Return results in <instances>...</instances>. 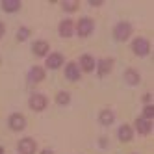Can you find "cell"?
<instances>
[{
    "label": "cell",
    "mask_w": 154,
    "mask_h": 154,
    "mask_svg": "<svg viewBox=\"0 0 154 154\" xmlns=\"http://www.w3.org/2000/svg\"><path fill=\"white\" fill-rule=\"evenodd\" d=\"M132 34V24L126 23V20H123V23H117L115 28H113V35L117 41H126Z\"/></svg>",
    "instance_id": "6da1fadb"
},
{
    "label": "cell",
    "mask_w": 154,
    "mask_h": 154,
    "mask_svg": "<svg viewBox=\"0 0 154 154\" xmlns=\"http://www.w3.org/2000/svg\"><path fill=\"white\" fill-rule=\"evenodd\" d=\"M132 50H134L136 56H147L150 52V45H149V41L145 37H136L132 41Z\"/></svg>",
    "instance_id": "7a4b0ae2"
},
{
    "label": "cell",
    "mask_w": 154,
    "mask_h": 154,
    "mask_svg": "<svg viewBox=\"0 0 154 154\" xmlns=\"http://www.w3.org/2000/svg\"><path fill=\"white\" fill-rule=\"evenodd\" d=\"M95 28V23L91 19H87V17H82L78 20V24H76V32H78V35L80 37H87V35H91V32Z\"/></svg>",
    "instance_id": "3957f363"
},
{
    "label": "cell",
    "mask_w": 154,
    "mask_h": 154,
    "mask_svg": "<svg viewBox=\"0 0 154 154\" xmlns=\"http://www.w3.org/2000/svg\"><path fill=\"white\" fill-rule=\"evenodd\" d=\"M28 104H30V108L34 109V112H43V109L47 108L48 100H47V97H45V95H41V93H34V95L30 97Z\"/></svg>",
    "instance_id": "277c9868"
},
{
    "label": "cell",
    "mask_w": 154,
    "mask_h": 154,
    "mask_svg": "<svg viewBox=\"0 0 154 154\" xmlns=\"http://www.w3.org/2000/svg\"><path fill=\"white\" fill-rule=\"evenodd\" d=\"M8 123H9V128L15 130V132H20V130L26 128V119L23 113H11L8 119Z\"/></svg>",
    "instance_id": "5b68a950"
},
{
    "label": "cell",
    "mask_w": 154,
    "mask_h": 154,
    "mask_svg": "<svg viewBox=\"0 0 154 154\" xmlns=\"http://www.w3.org/2000/svg\"><path fill=\"white\" fill-rule=\"evenodd\" d=\"M78 69L80 71H84V72H91L95 67H97V61H95V58L91 56V54H84V56L78 60Z\"/></svg>",
    "instance_id": "8992f818"
},
{
    "label": "cell",
    "mask_w": 154,
    "mask_h": 154,
    "mask_svg": "<svg viewBox=\"0 0 154 154\" xmlns=\"http://www.w3.org/2000/svg\"><path fill=\"white\" fill-rule=\"evenodd\" d=\"M35 150H37V145L32 137H23L19 141V152L20 154H35Z\"/></svg>",
    "instance_id": "52a82bcc"
},
{
    "label": "cell",
    "mask_w": 154,
    "mask_h": 154,
    "mask_svg": "<svg viewBox=\"0 0 154 154\" xmlns=\"http://www.w3.org/2000/svg\"><path fill=\"white\" fill-rule=\"evenodd\" d=\"M58 32H60V35L61 37H71L72 34H74V23H72V19H63L61 23H60V26H58Z\"/></svg>",
    "instance_id": "ba28073f"
},
{
    "label": "cell",
    "mask_w": 154,
    "mask_h": 154,
    "mask_svg": "<svg viewBox=\"0 0 154 154\" xmlns=\"http://www.w3.org/2000/svg\"><path fill=\"white\" fill-rule=\"evenodd\" d=\"M97 67H98V76L104 78V76L109 74L113 69V58H102L100 61H97Z\"/></svg>",
    "instance_id": "9c48e42d"
},
{
    "label": "cell",
    "mask_w": 154,
    "mask_h": 154,
    "mask_svg": "<svg viewBox=\"0 0 154 154\" xmlns=\"http://www.w3.org/2000/svg\"><path fill=\"white\" fill-rule=\"evenodd\" d=\"M65 78L71 80V82L80 80V69H78V65H76V61L67 63V67H65Z\"/></svg>",
    "instance_id": "30bf717a"
},
{
    "label": "cell",
    "mask_w": 154,
    "mask_h": 154,
    "mask_svg": "<svg viewBox=\"0 0 154 154\" xmlns=\"http://www.w3.org/2000/svg\"><path fill=\"white\" fill-rule=\"evenodd\" d=\"M48 43L47 41H43V39H39V41H35L34 45H32V52L35 54L37 58H45L47 54H48Z\"/></svg>",
    "instance_id": "8fae6325"
},
{
    "label": "cell",
    "mask_w": 154,
    "mask_h": 154,
    "mask_svg": "<svg viewBox=\"0 0 154 154\" xmlns=\"http://www.w3.org/2000/svg\"><path fill=\"white\" fill-rule=\"evenodd\" d=\"M63 61H65L63 54L54 52V54H50V56L47 58V67H48V69H58V67H61V63H63Z\"/></svg>",
    "instance_id": "7c38bea8"
},
{
    "label": "cell",
    "mask_w": 154,
    "mask_h": 154,
    "mask_svg": "<svg viewBox=\"0 0 154 154\" xmlns=\"http://www.w3.org/2000/svg\"><path fill=\"white\" fill-rule=\"evenodd\" d=\"M43 78H45V69L39 67V65H35V67H32L30 72H28V80L34 82V84H39Z\"/></svg>",
    "instance_id": "4fadbf2b"
},
{
    "label": "cell",
    "mask_w": 154,
    "mask_h": 154,
    "mask_svg": "<svg viewBox=\"0 0 154 154\" xmlns=\"http://www.w3.org/2000/svg\"><path fill=\"white\" fill-rule=\"evenodd\" d=\"M136 128H137V132L139 134H149V132L152 130V123L150 121H147V119H143V117H139V119H136Z\"/></svg>",
    "instance_id": "5bb4252c"
},
{
    "label": "cell",
    "mask_w": 154,
    "mask_h": 154,
    "mask_svg": "<svg viewBox=\"0 0 154 154\" xmlns=\"http://www.w3.org/2000/svg\"><path fill=\"white\" fill-rule=\"evenodd\" d=\"M125 80H126V84H130V85H137V84L141 82L139 72H137L136 69H126V71H125Z\"/></svg>",
    "instance_id": "9a60e30c"
},
{
    "label": "cell",
    "mask_w": 154,
    "mask_h": 154,
    "mask_svg": "<svg viewBox=\"0 0 154 154\" xmlns=\"http://www.w3.org/2000/svg\"><path fill=\"white\" fill-rule=\"evenodd\" d=\"M0 4H2V9L8 11V13H15V11L20 9V2H19V0H2Z\"/></svg>",
    "instance_id": "2e32d148"
},
{
    "label": "cell",
    "mask_w": 154,
    "mask_h": 154,
    "mask_svg": "<svg viewBox=\"0 0 154 154\" xmlns=\"http://www.w3.org/2000/svg\"><path fill=\"white\" fill-rule=\"evenodd\" d=\"M117 134H119V139L121 141H130L132 139V136H134V132H132V126H128V125H123V126H121L119 128V132H117Z\"/></svg>",
    "instance_id": "e0dca14e"
},
{
    "label": "cell",
    "mask_w": 154,
    "mask_h": 154,
    "mask_svg": "<svg viewBox=\"0 0 154 154\" xmlns=\"http://www.w3.org/2000/svg\"><path fill=\"white\" fill-rule=\"evenodd\" d=\"M98 121H100L102 125H106V126L112 125V123H113V112H112V109H108V108L102 109V112L98 113Z\"/></svg>",
    "instance_id": "ac0fdd59"
},
{
    "label": "cell",
    "mask_w": 154,
    "mask_h": 154,
    "mask_svg": "<svg viewBox=\"0 0 154 154\" xmlns=\"http://www.w3.org/2000/svg\"><path fill=\"white\" fill-rule=\"evenodd\" d=\"M56 102H58L60 106H67V104L71 102V93H69V91H60V93L56 95Z\"/></svg>",
    "instance_id": "d6986e66"
},
{
    "label": "cell",
    "mask_w": 154,
    "mask_h": 154,
    "mask_svg": "<svg viewBox=\"0 0 154 154\" xmlns=\"http://www.w3.org/2000/svg\"><path fill=\"white\" fill-rule=\"evenodd\" d=\"M143 119L152 123V119H154V106L152 104H145V108H143Z\"/></svg>",
    "instance_id": "ffe728a7"
},
{
    "label": "cell",
    "mask_w": 154,
    "mask_h": 154,
    "mask_svg": "<svg viewBox=\"0 0 154 154\" xmlns=\"http://www.w3.org/2000/svg\"><path fill=\"white\" fill-rule=\"evenodd\" d=\"M28 35H30V30H28L26 26L19 28V32H17V41H26V39H28Z\"/></svg>",
    "instance_id": "44dd1931"
},
{
    "label": "cell",
    "mask_w": 154,
    "mask_h": 154,
    "mask_svg": "<svg viewBox=\"0 0 154 154\" xmlns=\"http://www.w3.org/2000/svg\"><path fill=\"white\" fill-rule=\"evenodd\" d=\"M63 9L65 11H76V9H78V2H63Z\"/></svg>",
    "instance_id": "7402d4cb"
},
{
    "label": "cell",
    "mask_w": 154,
    "mask_h": 154,
    "mask_svg": "<svg viewBox=\"0 0 154 154\" xmlns=\"http://www.w3.org/2000/svg\"><path fill=\"white\" fill-rule=\"evenodd\" d=\"M4 34H6V26H4V23H0V39L4 37Z\"/></svg>",
    "instance_id": "603a6c76"
},
{
    "label": "cell",
    "mask_w": 154,
    "mask_h": 154,
    "mask_svg": "<svg viewBox=\"0 0 154 154\" xmlns=\"http://www.w3.org/2000/svg\"><path fill=\"white\" fill-rule=\"evenodd\" d=\"M89 4H91V6H100V4H104V2H102V0H91Z\"/></svg>",
    "instance_id": "cb8c5ba5"
},
{
    "label": "cell",
    "mask_w": 154,
    "mask_h": 154,
    "mask_svg": "<svg viewBox=\"0 0 154 154\" xmlns=\"http://www.w3.org/2000/svg\"><path fill=\"white\" fill-rule=\"evenodd\" d=\"M43 154H54L52 150H43Z\"/></svg>",
    "instance_id": "d4e9b609"
},
{
    "label": "cell",
    "mask_w": 154,
    "mask_h": 154,
    "mask_svg": "<svg viewBox=\"0 0 154 154\" xmlns=\"http://www.w3.org/2000/svg\"><path fill=\"white\" fill-rule=\"evenodd\" d=\"M0 154H4V149H2V147H0Z\"/></svg>",
    "instance_id": "484cf974"
}]
</instances>
